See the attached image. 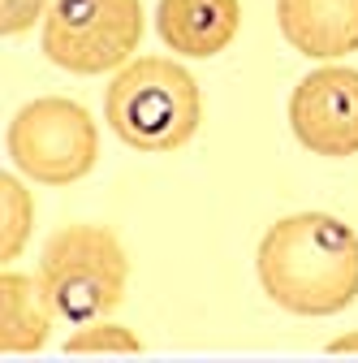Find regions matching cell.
<instances>
[{
    "label": "cell",
    "instance_id": "cell-1",
    "mask_svg": "<svg viewBox=\"0 0 358 363\" xmlns=\"http://www.w3.org/2000/svg\"><path fill=\"white\" fill-rule=\"evenodd\" d=\"M255 272L289 315H337L358 298V234L328 212L281 216L255 251Z\"/></svg>",
    "mask_w": 358,
    "mask_h": 363
},
{
    "label": "cell",
    "instance_id": "cell-2",
    "mask_svg": "<svg viewBox=\"0 0 358 363\" xmlns=\"http://www.w3.org/2000/svg\"><path fill=\"white\" fill-rule=\"evenodd\" d=\"M104 117L134 152H177L199 130V82L168 57H134L104 91Z\"/></svg>",
    "mask_w": 358,
    "mask_h": 363
},
{
    "label": "cell",
    "instance_id": "cell-3",
    "mask_svg": "<svg viewBox=\"0 0 358 363\" xmlns=\"http://www.w3.org/2000/svg\"><path fill=\"white\" fill-rule=\"evenodd\" d=\"M39 281L61 320L91 325L121 307L129 259H125L121 238L104 225H65L43 247Z\"/></svg>",
    "mask_w": 358,
    "mask_h": 363
},
{
    "label": "cell",
    "instance_id": "cell-4",
    "mask_svg": "<svg viewBox=\"0 0 358 363\" xmlns=\"http://www.w3.org/2000/svg\"><path fill=\"white\" fill-rule=\"evenodd\" d=\"M5 147H9V160L18 164V173L43 182V186L82 182L96 169V156H100L91 113L65 96L22 104L9 121Z\"/></svg>",
    "mask_w": 358,
    "mask_h": 363
},
{
    "label": "cell",
    "instance_id": "cell-5",
    "mask_svg": "<svg viewBox=\"0 0 358 363\" xmlns=\"http://www.w3.org/2000/svg\"><path fill=\"white\" fill-rule=\"evenodd\" d=\"M143 39L139 0H52L43 57L65 74H112Z\"/></svg>",
    "mask_w": 358,
    "mask_h": 363
},
{
    "label": "cell",
    "instance_id": "cell-6",
    "mask_svg": "<svg viewBox=\"0 0 358 363\" xmlns=\"http://www.w3.org/2000/svg\"><path fill=\"white\" fill-rule=\"evenodd\" d=\"M289 130L316 156H354L358 152V69L324 65L311 69L289 96Z\"/></svg>",
    "mask_w": 358,
    "mask_h": 363
},
{
    "label": "cell",
    "instance_id": "cell-7",
    "mask_svg": "<svg viewBox=\"0 0 358 363\" xmlns=\"http://www.w3.org/2000/svg\"><path fill=\"white\" fill-rule=\"evenodd\" d=\"M277 26L302 57L337 61L358 52V0H277Z\"/></svg>",
    "mask_w": 358,
    "mask_h": 363
},
{
    "label": "cell",
    "instance_id": "cell-8",
    "mask_svg": "<svg viewBox=\"0 0 358 363\" xmlns=\"http://www.w3.org/2000/svg\"><path fill=\"white\" fill-rule=\"evenodd\" d=\"M242 26L238 0H160L156 30L177 57H216L225 52Z\"/></svg>",
    "mask_w": 358,
    "mask_h": 363
},
{
    "label": "cell",
    "instance_id": "cell-9",
    "mask_svg": "<svg viewBox=\"0 0 358 363\" xmlns=\"http://www.w3.org/2000/svg\"><path fill=\"white\" fill-rule=\"evenodd\" d=\"M52 298L39 277L9 272L0 277V350L5 354H35L52 333Z\"/></svg>",
    "mask_w": 358,
    "mask_h": 363
},
{
    "label": "cell",
    "instance_id": "cell-10",
    "mask_svg": "<svg viewBox=\"0 0 358 363\" xmlns=\"http://www.w3.org/2000/svg\"><path fill=\"white\" fill-rule=\"evenodd\" d=\"M30 220H35V203H30L26 186L13 173H5L0 177V259H5V268H9V259H18L26 251Z\"/></svg>",
    "mask_w": 358,
    "mask_h": 363
},
{
    "label": "cell",
    "instance_id": "cell-11",
    "mask_svg": "<svg viewBox=\"0 0 358 363\" xmlns=\"http://www.w3.org/2000/svg\"><path fill=\"white\" fill-rule=\"evenodd\" d=\"M65 359H139L143 354V342L134 337L129 329L121 325H104V320H91L86 329H78L65 346H61Z\"/></svg>",
    "mask_w": 358,
    "mask_h": 363
},
{
    "label": "cell",
    "instance_id": "cell-12",
    "mask_svg": "<svg viewBox=\"0 0 358 363\" xmlns=\"http://www.w3.org/2000/svg\"><path fill=\"white\" fill-rule=\"evenodd\" d=\"M43 5H48V0H0V30H5L9 39L13 35H26L39 22Z\"/></svg>",
    "mask_w": 358,
    "mask_h": 363
},
{
    "label": "cell",
    "instance_id": "cell-13",
    "mask_svg": "<svg viewBox=\"0 0 358 363\" xmlns=\"http://www.w3.org/2000/svg\"><path fill=\"white\" fill-rule=\"evenodd\" d=\"M345 354H358V333H350V337H337V342L328 346V359H345Z\"/></svg>",
    "mask_w": 358,
    "mask_h": 363
}]
</instances>
